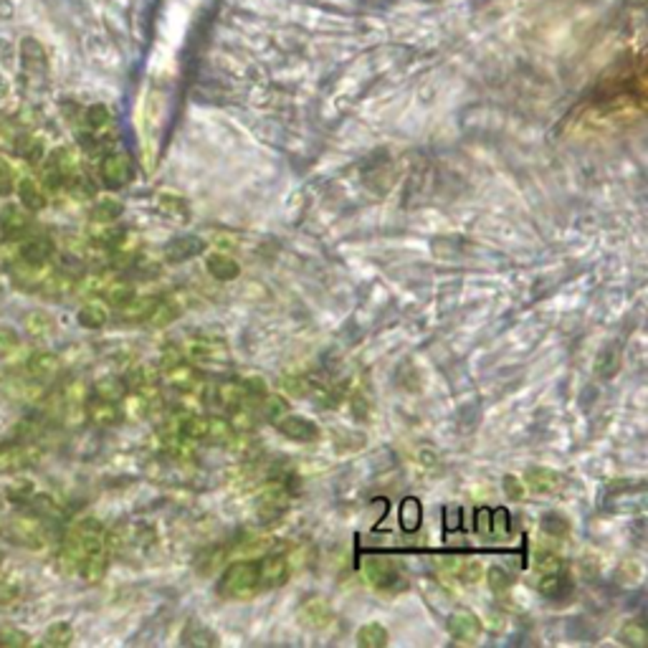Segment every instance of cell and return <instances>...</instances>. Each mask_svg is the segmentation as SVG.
Wrapping results in <instances>:
<instances>
[{
	"mask_svg": "<svg viewBox=\"0 0 648 648\" xmlns=\"http://www.w3.org/2000/svg\"><path fill=\"white\" fill-rule=\"evenodd\" d=\"M259 570L256 560H241L223 570L218 580V596L228 600H251L259 593Z\"/></svg>",
	"mask_w": 648,
	"mask_h": 648,
	"instance_id": "6da1fadb",
	"label": "cell"
},
{
	"mask_svg": "<svg viewBox=\"0 0 648 648\" xmlns=\"http://www.w3.org/2000/svg\"><path fill=\"white\" fill-rule=\"evenodd\" d=\"M180 433L190 441L203 444H228L233 436V426L223 418L213 416H188L180 423Z\"/></svg>",
	"mask_w": 648,
	"mask_h": 648,
	"instance_id": "7a4b0ae2",
	"label": "cell"
},
{
	"mask_svg": "<svg viewBox=\"0 0 648 648\" xmlns=\"http://www.w3.org/2000/svg\"><path fill=\"white\" fill-rule=\"evenodd\" d=\"M363 572H365L367 582L380 593H398L405 585L398 565L385 555H367L363 560Z\"/></svg>",
	"mask_w": 648,
	"mask_h": 648,
	"instance_id": "3957f363",
	"label": "cell"
},
{
	"mask_svg": "<svg viewBox=\"0 0 648 648\" xmlns=\"http://www.w3.org/2000/svg\"><path fill=\"white\" fill-rule=\"evenodd\" d=\"M446 631L456 641V644H464V646H474L479 644L484 633V623L479 615L468 608H456L453 613L446 618Z\"/></svg>",
	"mask_w": 648,
	"mask_h": 648,
	"instance_id": "277c9868",
	"label": "cell"
},
{
	"mask_svg": "<svg viewBox=\"0 0 648 648\" xmlns=\"http://www.w3.org/2000/svg\"><path fill=\"white\" fill-rule=\"evenodd\" d=\"M274 426L289 441H297V444H315V441H319V426L312 418L297 416V413H284L282 418L274 420Z\"/></svg>",
	"mask_w": 648,
	"mask_h": 648,
	"instance_id": "5b68a950",
	"label": "cell"
},
{
	"mask_svg": "<svg viewBox=\"0 0 648 648\" xmlns=\"http://www.w3.org/2000/svg\"><path fill=\"white\" fill-rule=\"evenodd\" d=\"M256 570H259V588L261 590H276L292 575V565L284 555H267L264 560L256 563Z\"/></svg>",
	"mask_w": 648,
	"mask_h": 648,
	"instance_id": "8992f818",
	"label": "cell"
},
{
	"mask_svg": "<svg viewBox=\"0 0 648 648\" xmlns=\"http://www.w3.org/2000/svg\"><path fill=\"white\" fill-rule=\"evenodd\" d=\"M332 605H330V600L322 598V596H309L300 605V623L307 626L309 631H324L332 623Z\"/></svg>",
	"mask_w": 648,
	"mask_h": 648,
	"instance_id": "52a82bcc",
	"label": "cell"
},
{
	"mask_svg": "<svg viewBox=\"0 0 648 648\" xmlns=\"http://www.w3.org/2000/svg\"><path fill=\"white\" fill-rule=\"evenodd\" d=\"M522 482L527 486V492H534L540 497H555V494L565 492L567 486L565 476L552 468H530Z\"/></svg>",
	"mask_w": 648,
	"mask_h": 648,
	"instance_id": "ba28073f",
	"label": "cell"
},
{
	"mask_svg": "<svg viewBox=\"0 0 648 648\" xmlns=\"http://www.w3.org/2000/svg\"><path fill=\"white\" fill-rule=\"evenodd\" d=\"M100 178L107 188H124V185L132 180V163H130V157L122 155V152L107 155L100 165Z\"/></svg>",
	"mask_w": 648,
	"mask_h": 648,
	"instance_id": "9c48e42d",
	"label": "cell"
},
{
	"mask_svg": "<svg viewBox=\"0 0 648 648\" xmlns=\"http://www.w3.org/2000/svg\"><path fill=\"white\" fill-rule=\"evenodd\" d=\"M203 251H205V241L200 236H175L165 244L163 256L167 264H185L190 259H198Z\"/></svg>",
	"mask_w": 648,
	"mask_h": 648,
	"instance_id": "30bf717a",
	"label": "cell"
},
{
	"mask_svg": "<svg viewBox=\"0 0 648 648\" xmlns=\"http://www.w3.org/2000/svg\"><path fill=\"white\" fill-rule=\"evenodd\" d=\"M537 593L548 600H565L572 596V580L565 572V567L560 570H549V572H540L537 580Z\"/></svg>",
	"mask_w": 648,
	"mask_h": 648,
	"instance_id": "8fae6325",
	"label": "cell"
},
{
	"mask_svg": "<svg viewBox=\"0 0 648 648\" xmlns=\"http://www.w3.org/2000/svg\"><path fill=\"white\" fill-rule=\"evenodd\" d=\"M289 507V497H286V489L282 484H267L261 489V494L256 499V509L261 519H274V516H282Z\"/></svg>",
	"mask_w": 648,
	"mask_h": 648,
	"instance_id": "7c38bea8",
	"label": "cell"
},
{
	"mask_svg": "<svg viewBox=\"0 0 648 648\" xmlns=\"http://www.w3.org/2000/svg\"><path fill=\"white\" fill-rule=\"evenodd\" d=\"M38 459H41V451L36 446H5V449H0V471L16 474V471L34 466Z\"/></svg>",
	"mask_w": 648,
	"mask_h": 648,
	"instance_id": "4fadbf2b",
	"label": "cell"
},
{
	"mask_svg": "<svg viewBox=\"0 0 648 648\" xmlns=\"http://www.w3.org/2000/svg\"><path fill=\"white\" fill-rule=\"evenodd\" d=\"M28 228H31V218L20 205H5L0 211V233H3V238L18 241V238H23L28 233Z\"/></svg>",
	"mask_w": 648,
	"mask_h": 648,
	"instance_id": "5bb4252c",
	"label": "cell"
},
{
	"mask_svg": "<svg viewBox=\"0 0 648 648\" xmlns=\"http://www.w3.org/2000/svg\"><path fill=\"white\" fill-rule=\"evenodd\" d=\"M205 268H208V274L216 279V282H236L238 276H241V264L228 256V253H223V251H216V253H208V259H205Z\"/></svg>",
	"mask_w": 648,
	"mask_h": 648,
	"instance_id": "9a60e30c",
	"label": "cell"
},
{
	"mask_svg": "<svg viewBox=\"0 0 648 648\" xmlns=\"http://www.w3.org/2000/svg\"><path fill=\"white\" fill-rule=\"evenodd\" d=\"M86 418L100 428H109V426H116L122 420V411H119L116 400L94 398L86 403Z\"/></svg>",
	"mask_w": 648,
	"mask_h": 648,
	"instance_id": "2e32d148",
	"label": "cell"
},
{
	"mask_svg": "<svg viewBox=\"0 0 648 648\" xmlns=\"http://www.w3.org/2000/svg\"><path fill=\"white\" fill-rule=\"evenodd\" d=\"M59 370H61V360H59L53 352L41 349V352H34V355L28 357V375H31L36 382H46L51 380V378H56Z\"/></svg>",
	"mask_w": 648,
	"mask_h": 648,
	"instance_id": "e0dca14e",
	"label": "cell"
},
{
	"mask_svg": "<svg viewBox=\"0 0 648 648\" xmlns=\"http://www.w3.org/2000/svg\"><path fill=\"white\" fill-rule=\"evenodd\" d=\"M11 534L26 548H38L44 542V530L36 516H16L11 522Z\"/></svg>",
	"mask_w": 648,
	"mask_h": 648,
	"instance_id": "ac0fdd59",
	"label": "cell"
},
{
	"mask_svg": "<svg viewBox=\"0 0 648 648\" xmlns=\"http://www.w3.org/2000/svg\"><path fill=\"white\" fill-rule=\"evenodd\" d=\"M51 256H53V244H51V238H44V236L28 238L20 246V259L26 264H34V267H44Z\"/></svg>",
	"mask_w": 648,
	"mask_h": 648,
	"instance_id": "d6986e66",
	"label": "cell"
},
{
	"mask_svg": "<svg viewBox=\"0 0 648 648\" xmlns=\"http://www.w3.org/2000/svg\"><path fill=\"white\" fill-rule=\"evenodd\" d=\"M18 198L23 203V208H28V211H41V208H46V188L34 180V178H23V180H18Z\"/></svg>",
	"mask_w": 648,
	"mask_h": 648,
	"instance_id": "ffe728a7",
	"label": "cell"
},
{
	"mask_svg": "<svg viewBox=\"0 0 648 648\" xmlns=\"http://www.w3.org/2000/svg\"><path fill=\"white\" fill-rule=\"evenodd\" d=\"M107 565H109V549L100 548L94 549L79 567V575L86 582H100L107 575Z\"/></svg>",
	"mask_w": 648,
	"mask_h": 648,
	"instance_id": "44dd1931",
	"label": "cell"
},
{
	"mask_svg": "<svg viewBox=\"0 0 648 648\" xmlns=\"http://www.w3.org/2000/svg\"><path fill=\"white\" fill-rule=\"evenodd\" d=\"M216 403L218 405H223V408H231V411H236V408H241L244 405V400L249 398V393H246V385L244 382H220V385H216Z\"/></svg>",
	"mask_w": 648,
	"mask_h": 648,
	"instance_id": "7402d4cb",
	"label": "cell"
},
{
	"mask_svg": "<svg viewBox=\"0 0 648 648\" xmlns=\"http://www.w3.org/2000/svg\"><path fill=\"white\" fill-rule=\"evenodd\" d=\"M398 519L403 532H416L423 522V507H420V499L418 497H405L400 501Z\"/></svg>",
	"mask_w": 648,
	"mask_h": 648,
	"instance_id": "603a6c76",
	"label": "cell"
},
{
	"mask_svg": "<svg viewBox=\"0 0 648 648\" xmlns=\"http://www.w3.org/2000/svg\"><path fill=\"white\" fill-rule=\"evenodd\" d=\"M155 297H137L134 294L132 300L127 301V304H122L119 307V316L124 319V322H134V324H140V322H145L148 315L152 312V307H155Z\"/></svg>",
	"mask_w": 648,
	"mask_h": 648,
	"instance_id": "cb8c5ba5",
	"label": "cell"
},
{
	"mask_svg": "<svg viewBox=\"0 0 648 648\" xmlns=\"http://www.w3.org/2000/svg\"><path fill=\"white\" fill-rule=\"evenodd\" d=\"M357 646L360 648H382L388 646V641H390V633L388 628L382 626V623H365V626H360V631H357Z\"/></svg>",
	"mask_w": 648,
	"mask_h": 648,
	"instance_id": "d4e9b609",
	"label": "cell"
},
{
	"mask_svg": "<svg viewBox=\"0 0 648 648\" xmlns=\"http://www.w3.org/2000/svg\"><path fill=\"white\" fill-rule=\"evenodd\" d=\"M180 316V307L175 304V301L170 300H157L155 301V307H152V312L148 315L145 319V324H150V327H167V324H172L175 319Z\"/></svg>",
	"mask_w": 648,
	"mask_h": 648,
	"instance_id": "484cf974",
	"label": "cell"
},
{
	"mask_svg": "<svg viewBox=\"0 0 648 648\" xmlns=\"http://www.w3.org/2000/svg\"><path fill=\"white\" fill-rule=\"evenodd\" d=\"M53 316L49 312H44V309H34V312H28V315L23 316V327H26V332L36 337V340H44V337H49L53 332Z\"/></svg>",
	"mask_w": 648,
	"mask_h": 648,
	"instance_id": "4316f807",
	"label": "cell"
},
{
	"mask_svg": "<svg viewBox=\"0 0 648 648\" xmlns=\"http://www.w3.org/2000/svg\"><path fill=\"white\" fill-rule=\"evenodd\" d=\"M165 380L172 385V388H180V390H190V388H196L198 385V370L190 365H185L183 363H178V365L172 367H165Z\"/></svg>",
	"mask_w": 648,
	"mask_h": 648,
	"instance_id": "83f0119b",
	"label": "cell"
},
{
	"mask_svg": "<svg viewBox=\"0 0 648 648\" xmlns=\"http://www.w3.org/2000/svg\"><path fill=\"white\" fill-rule=\"evenodd\" d=\"M124 213V205L115 198H101L94 203V208H92V223H116L119 218Z\"/></svg>",
	"mask_w": 648,
	"mask_h": 648,
	"instance_id": "f1b7e54d",
	"label": "cell"
},
{
	"mask_svg": "<svg viewBox=\"0 0 648 648\" xmlns=\"http://www.w3.org/2000/svg\"><path fill=\"white\" fill-rule=\"evenodd\" d=\"M13 152H16L20 160H26V163H41L44 160V145H41V140H36V137H28V134H23V137H16L13 140Z\"/></svg>",
	"mask_w": 648,
	"mask_h": 648,
	"instance_id": "f546056e",
	"label": "cell"
},
{
	"mask_svg": "<svg viewBox=\"0 0 648 648\" xmlns=\"http://www.w3.org/2000/svg\"><path fill=\"white\" fill-rule=\"evenodd\" d=\"M107 319H109V315L100 304H84L79 315H76V322L84 330H101V327H107Z\"/></svg>",
	"mask_w": 648,
	"mask_h": 648,
	"instance_id": "4dcf8cb0",
	"label": "cell"
},
{
	"mask_svg": "<svg viewBox=\"0 0 648 648\" xmlns=\"http://www.w3.org/2000/svg\"><path fill=\"white\" fill-rule=\"evenodd\" d=\"M183 644L188 646H218V636L211 628H205V626H198L196 620L188 626V631L183 636Z\"/></svg>",
	"mask_w": 648,
	"mask_h": 648,
	"instance_id": "1f68e13d",
	"label": "cell"
},
{
	"mask_svg": "<svg viewBox=\"0 0 648 648\" xmlns=\"http://www.w3.org/2000/svg\"><path fill=\"white\" fill-rule=\"evenodd\" d=\"M540 527H542V532L549 534V537L563 540V537L570 534V519L560 515V512H548V515L540 519Z\"/></svg>",
	"mask_w": 648,
	"mask_h": 648,
	"instance_id": "d6a6232c",
	"label": "cell"
},
{
	"mask_svg": "<svg viewBox=\"0 0 648 648\" xmlns=\"http://www.w3.org/2000/svg\"><path fill=\"white\" fill-rule=\"evenodd\" d=\"M453 570H456L459 580L466 582V585H474V582H479L484 578L482 560H476V557H464V560H459Z\"/></svg>",
	"mask_w": 648,
	"mask_h": 648,
	"instance_id": "836d02e7",
	"label": "cell"
},
{
	"mask_svg": "<svg viewBox=\"0 0 648 648\" xmlns=\"http://www.w3.org/2000/svg\"><path fill=\"white\" fill-rule=\"evenodd\" d=\"M71 641H74V628L67 620L51 623L49 631L44 636V644H49V646H68Z\"/></svg>",
	"mask_w": 648,
	"mask_h": 648,
	"instance_id": "e575fe53",
	"label": "cell"
},
{
	"mask_svg": "<svg viewBox=\"0 0 648 648\" xmlns=\"http://www.w3.org/2000/svg\"><path fill=\"white\" fill-rule=\"evenodd\" d=\"M484 572H486V582H489V588H492L494 593H507V590L515 585V575L507 572V567L494 565L489 567V570H484Z\"/></svg>",
	"mask_w": 648,
	"mask_h": 648,
	"instance_id": "d590c367",
	"label": "cell"
},
{
	"mask_svg": "<svg viewBox=\"0 0 648 648\" xmlns=\"http://www.w3.org/2000/svg\"><path fill=\"white\" fill-rule=\"evenodd\" d=\"M618 367H620V349L611 345V348H605L600 352L598 375L600 378H613L615 372H618Z\"/></svg>",
	"mask_w": 648,
	"mask_h": 648,
	"instance_id": "8d00e7d4",
	"label": "cell"
},
{
	"mask_svg": "<svg viewBox=\"0 0 648 648\" xmlns=\"http://www.w3.org/2000/svg\"><path fill=\"white\" fill-rule=\"evenodd\" d=\"M94 396L104 400H122V396H124V382L116 380V378H101L94 385Z\"/></svg>",
	"mask_w": 648,
	"mask_h": 648,
	"instance_id": "74e56055",
	"label": "cell"
},
{
	"mask_svg": "<svg viewBox=\"0 0 648 648\" xmlns=\"http://www.w3.org/2000/svg\"><path fill=\"white\" fill-rule=\"evenodd\" d=\"M620 641L623 644H628V646H644L646 644V628H644V623L641 620H628V623H623V628H620Z\"/></svg>",
	"mask_w": 648,
	"mask_h": 648,
	"instance_id": "f35d334b",
	"label": "cell"
},
{
	"mask_svg": "<svg viewBox=\"0 0 648 648\" xmlns=\"http://www.w3.org/2000/svg\"><path fill=\"white\" fill-rule=\"evenodd\" d=\"M134 294H137V292H134L132 284H109L107 292H104L107 301H109L112 307H116V309H119L122 304H127V301L132 300Z\"/></svg>",
	"mask_w": 648,
	"mask_h": 648,
	"instance_id": "ab89813d",
	"label": "cell"
},
{
	"mask_svg": "<svg viewBox=\"0 0 648 648\" xmlns=\"http://www.w3.org/2000/svg\"><path fill=\"white\" fill-rule=\"evenodd\" d=\"M509 532H512V515H509V509L499 507V509L492 512V527H489V534H492V537H507Z\"/></svg>",
	"mask_w": 648,
	"mask_h": 648,
	"instance_id": "60d3db41",
	"label": "cell"
},
{
	"mask_svg": "<svg viewBox=\"0 0 648 648\" xmlns=\"http://www.w3.org/2000/svg\"><path fill=\"white\" fill-rule=\"evenodd\" d=\"M286 413V400L282 396H264V403H261V416L267 420H276Z\"/></svg>",
	"mask_w": 648,
	"mask_h": 648,
	"instance_id": "b9f144b4",
	"label": "cell"
},
{
	"mask_svg": "<svg viewBox=\"0 0 648 648\" xmlns=\"http://www.w3.org/2000/svg\"><path fill=\"white\" fill-rule=\"evenodd\" d=\"M501 489H504V494L509 501H522V499L527 497V486L524 482L515 476V474H507L504 479H501Z\"/></svg>",
	"mask_w": 648,
	"mask_h": 648,
	"instance_id": "7bdbcfd3",
	"label": "cell"
},
{
	"mask_svg": "<svg viewBox=\"0 0 648 648\" xmlns=\"http://www.w3.org/2000/svg\"><path fill=\"white\" fill-rule=\"evenodd\" d=\"M68 289H71V276H67L64 271L53 274V276H49V279L44 282V292H46L49 297H61V294H67Z\"/></svg>",
	"mask_w": 648,
	"mask_h": 648,
	"instance_id": "ee69618b",
	"label": "cell"
},
{
	"mask_svg": "<svg viewBox=\"0 0 648 648\" xmlns=\"http://www.w3.org/2000/svg\"><path fill=\"white\" fill-rule=\"evenodd\" d=\"M20 345V337H18L16 330H11V327H0V360L3 357H8V355H13Z\"/></svg>",
	"mask_w": 648,
	"mask_h": 648,
	"instance_id": "f6af8a7d",
	"label": "cell"
},
{
	"mask_svg": "<svg viewBox=\"0 0 648 648\" xmlns=\"http://www.w3.org/2000/svg\"><path fill=\"white\" fill-rule=\"evenodd\" d=\"M107 122H109V109H107L104 104H94V107L86 109V124H89L92 130H101Z\"/></svg>",
	"mask_w": 648,
	"mask_h": 648,
	"instance_id": "bcb514c9",
	"label": "cell"
},
{
	"mask_svg": "<svg viewBox=\"0 0 648 648\" xmlns=\"http://www.w3.org/2000/svg\"><path fill=\"white\" fill-rule=\"evenodd\" d=\"M444 527H446L449 532H456V530L464 527V512H461L459 504H451V507L444 509Z\"/></svg>",
	"mask_w": 648,
	"mask_h": 648,
	"instance_id": "7dc6e473",
	"label": "cell"
},
{
	"mask_svg": "<svg viewBox=\"0 0 648 648\" xmlns=\"http://www.w3.org/2000/svg\"><path fill=\"white\" fill-rule=\"evenodd\" d=\"M160 208L170 213V216L175 218H185L188 216V208H185V200L183 198H175V196H160Z\"/></svg>",
	"mask_w": 648,
	"mask_h": 648,
	"instance_id": "c3c4849f",
	"label": "cell"
},
{
	"mask_svg": "<svg viewBox=\"0 0 648 648\" xmlns=\"http://www.w3.org/2000/svg\"><path fill=\"white\" fill-rule=\"evenodd\" d=\"M8 497L16 499V501H28V499L34 497V482H28V479H16L13 486L8 489Z\"/></svg>",
	"mask_w": 648,
	"mask_h": 648,
	"instance_id": "681fc988",
	"label": "cell"
},
{
	"mask_svg": "<svg viewBox=\"0 0 648 648\" xmlns=\"http://www.w3.org/2000/svg\"><path fill=\"white\" fill-rule=\"evenodd\" d=\"M18 596H20V588H18L16 580H11V578L0 580V605H11V603H16Z\"/></svg>",
	"mask_w": 648,
	"mask_h": 648,
	"instance_id": "f907efd6",
	"label": "cell"
},
{
	"mask_svg": "<svg viewBox=\"0 0 648 648\" xmlns=\"http://www.w3.org/2000/svg\"><path fill=\"white\" fill-rule=\"evenodd\" d=\"M28 644H31V638L26 633L13 631V628L0 631V646H28Z\"/></svg>",
	"mask_w": 648,
	"mask_h": 648,
	"instance_id": "816d5d0a",
	"label": "cell"
},
{
	"mask_svg": "<svg viewBox=\"0 0 648 648\" xmlns=\"http://www.w3.org/2000/svg\"><path fill=\"white\" fill-rule=\"evenodd\" d=\"M31 507H34L36 515H53L56 512V504H53V499L46 497V494H38V497H31Z\"/></svg>",
	"mask_w": 648,
	"mask_h": 648,
	"instance_id": "f5cc1de1",
	"label": "cell"
},
{
	"mask_svg": "<svg viewBox=\"0 0 648 648\" xmlns=\"http://www.w3.org/2000/svg\"><path fill=\"white\" fill-rule=\"evenodd\" d=\"M563 565V560L557 557V555H552V552H542L540 557H537V570L540 572H549V570H560Z\"/></svg>",
	"mask_w": 648,
	"mask_h": 648,
	"instance_id": "db71d44e",
	"label": "cell"
},
{
	"mask_svg": "<svg viewBox=\"0 0 648 648\" xmlns=\"http://www.w3.org/2000/svg\"><path fill=\"white\" fill-rule=\"evenodd\" d=\"M474 527H476V532L486 537V534H489V527H492V512H489V509H479V512H476Z\"/></svg>",
	"mask_w": 648,
	"mask_h": 648,
	"instance_id": "11a10c76",
	"label": "cell"
},
{
	"mask_svg": "<svg viewBox=\"0 0 648 648\" xmlns=\"http://www.w3.org/2000/svg\"><path fill=\"white\" fill-rule=\"evenodd\" d=\"M13 178V170H11V163H5L3 157H0V180H11Z\"/></svg>",
	"mask_w": 648,
	"mask_h": 648,
	"instance_id": "9f6ffc18",
	"label": "cell"
}]
</instances>
